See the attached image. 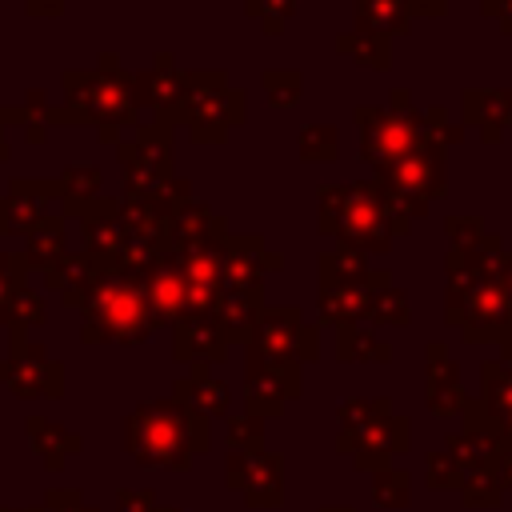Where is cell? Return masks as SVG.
Instances as JSON below:
<instances>
[{
  "instance_id": "cell-1",
  "label": "cell",
  "mask_w": 512,
  "mask_h": 512,
  "mask_svg": "<svg viewBox=\"0 0 512 512\" xmlns=\"http://www.w3.org/2000/svg\"><path fill=\"white\" fill-rule=\"evenodd\" d=\"M120 444L140 468L184 472L192 456H204L212 448V428L204 412L180 404L176 396H164V400H144L124 416Z\"/></svg>"
},
{
  "instance_id": "cell-2",
  "label": "cell",
  "mask_w": 512,
  "mask_h": 512,
  "mask_svg": "<svg viewBox=\"0 0 512 512\" xmlns=\"http://www.w3.org/2000/svg\"><path fill=\"white\" fill-rule=\"evenodd\" d=\"M64 108L68 120L96 124L104 144H120V132L140 124L136 72L120 68L116 52H104L96 68L64 72Z\"/></svg>"
},
{
  "instance_id": "cell-3",
  "label": "cell",
  "mask_w": 512,
  "mask_h": 512,
  "mask_svg": "<svg viewBox=\"0 0 512 512\" xmlns=\"http://www.w3.org/2000/svg\"><path fill=\"white\" fill-rule=\"evenodd\" d=\"M316 228L324 236H336L340 248H352L360 256L388 252L396 240L392 212L384 204V192L376 180H352V184H328L316 196Z\"/></svg>"
},
{
  "instance_id": "cell-4",
  "label": "cell",
  "mask_w": 512,
  "mask_h": 512,
  "mask_svg": "<svg viewBox=\"0 0 512 512\" xmlns=\"http://www.w3.org/2000/svg\"><path fill=\"white\" fill-rule=\"evenodd\" d=\"M144 272L100 268L96 284L80 300V340L84 344H144L152 336V316L144 300Z\"/></svg>"
},
{
  "instance_id": "cell-5",
  "label": "cell",
  "mask_w": 512,
  "mask_h": 512,
  "mask_svg": "<svg viewBox=\"0 0 512 512\" xmlns=\"http://www.w3.org/2000/svg\"><path fill=\"white\" fill-rule=\"evenodd\" d=\"M320 288H316V312L324 324H364L368 304L376 296V288L392 284V272L384 268H368V256L352 252V248H336L324 252L320 264Z\"/></svg>"
},
{
  "instance_id": "cell-6",
  "label": "cell",
  "mask_w": 512,
  "mask_h": 512,
  "mask_svg": "<svg viewBox=\"0 0 512 512\" xmlns=\"http://www.w3.org/2000/svg\"><path fill=\"white\" fill-rule=\"evenodd\" d=\"M372 180L384 192V204L392 212V228L396 236H404L444 192H448V176H444V152L432 144H420L416 152H408L404 160L372 172Z\"/></svg>"
},
{
  "instance_id": "cell-7",
  "label": "cell",
  "mask_w": 512,
  "mask_h": 512,
  "mask_svg": "<svg viewBox=\"0 0 512 512\" xmlns=\"http://www.w3.org/2000/svg\"><path fill=\"white\" fill-rule=\"evenodd\" d=\"M444 320L460 328L468 344H500L512 320V252H504L456 304H444Z\"/></svg>"
},
{
  "instance_id": "cell-8",
  "label": "cell",
  "mask_w": 512,
  "mask_h": 512,
  "mask_svg": "<svg viewBox=\"0 0 512 512\" xmlns=\"http://www.w3.org/2000/svg\"><path fill=\"white\" fill-rule=\"evenodd\" d=\"M240 120H244V92L232 88L220 68L188 72V96H184L180 124L192 132L196 144H220L228 128H236Z\"/></svg>"
},
{
  "instance_id": "cell-9",
  "label": "cell",
  "mask_w": 512,
  "mask_h": 512,
  "mask_svg": "<svg viewBox=\"0 0 512 512\" xmlns=\"http://www.w3.org/2000/svg\"><path fill=\"white\" fill-rule=\"evenodd\" d=\"M360 124V156L372 164V172L404 160L408 152H416L420 144H428L424 136V112L408 108H388V104H360L356 112Z\"/></svg>"
},
{
  "instance_id": "cell-10",
  "label": "cell",
  "mask_w": 512,
  "mask_h": 512,
  "mask_svg": "<svg viewBox=\"0 0 512 512\" xmlns=\"http://www.w3.org/2000/svg\"><path fill=\"white\" fill-rule=\"evenodd\" d=\"M120 172H124V196H164L172 184V128L168 124H136L128 140L116 144Z\"/></svg>"
},
{
  "instance_id": "cell-11",
  "label": "cell",
  "mask_w": 512,
  "mask_h": 512,
  "mask_svg": "<svg viewBox=\"0 0 512 512\" xmlns=\"http://www.w3.org/2000/svg\"><path fill=\"white\" fill-rule=\"evenodd\" d=\"M244 348L264 360H292L304 368L320 356V336L300 308H264Z\"/></svg>"
},
{
  "instance_id": "cell-12",
  "label": "cell",
  "mask_w": 512,
  "mask_h": 512,
  "mask_svg": "<svg viewBox=\"0 0 512 512\" xmlns=\"http://www.w3.org/2000/svg\"><path fill=\"white\" fill-rule=\"evenodd\" d=\"M0 384H8L16 396L56 400L64 392V368L48 356L44 344L28 340V332H8V356L0 360Z\"/></svg>"
},
{
  "instance_id": "cell-13",
  "label": "cell",
  "mask_w": 512,
  "mask_h": 512,
  "mask_svg": "<svg viewBox=\"0 0 512 512\" xmlns=\"http://www.w3.org/2000/svg\"><path fill=\"white\" fill-rule=\"evenodd\" d=\"M464 424L492 436L500 448H512V364L484 360L480 364V396L464 404Z\"/></svg>"
},
{
  "instance_id": "cell-14",
  "label": "cell",
  "mask_w": 512,
  "mask_h": 512,
  "mask_svg": "<svg viewBox=\"0 0 512 512\" xmlns=\"http://www.w3.org/2000/svg\"><path fill=\"white\" fill-rule=\"evenodd\" d=\"M304 388V368L292 360H264V356H244V412L272 420L284 412L288 400H296Z\"/></svg>"
},
{
  "instance_id": "cell-15",
  "label": "cell",
  "mask_w": 512,
  "mask_h": 512,
  "mask_svg": "<svg viewBox=\"0 0 512 512\" xmlns=\"http://www.w3.org/2000/svg\"><path fill=\"white\" fill-rule=\"evenodd\" d=\"M408 428H412L408 416H396V412L388 408V412L372 416V420L360 424V428H344V432L336 436V448H340L344 456H352L356 468L380 472V468L392 464V456L408 452V444H412Z\"/></svg>"
},
{
  "instance_id": "cell-16",
  "label": "cell",
  "mask_w": 512,
  "mask_h": 512,
  "mask_svg": "<svg viewBox=\"0 0 512 512\" xmlns=\"http://www.w3.org/2000/svg\"><path fill=\"white\" fill-rule=\"evenodd\" d=\"M60 216V180L56 176H12L8 192L0 196V236L32 232L36 224Z\"/></svg>"
},
{
  "instance_id": "cell-17",
  "label": "cell",
  "mask_w": 512,
  "mask_h": 512,
  "mask_svg": "<svg viewBox=\"0 0 512 512\" xmlns=\"http://www.w3.org/2000/svg\"><path fill=\"white\" fill-rule=\"evenodd\" d=\"M224 484L244 496L248 508H276L284 500V460L276 452H228Z\"/></svg>"
},
{
  "instance_id": "cell-18",
  "label": "cell",
  "mask_w": 512,
  "mask_h": 512,
  "mask_svg": "<svg viewBox=\"0 0 512 512\" xmlns=\"http://www.w3.org/2000/svg\"><path fill=\"white\" fill-rule=\"evenodd\" d=\"M184 96H188V72L176 68V60L168 52L156 56L148 72H136V104L148 108L156 116V124L176 128L180 112H184Z\"/></svg>"
},
{
  "instance_id": "cell-19",
  "label": "cell",
  "mask_w": 512,
  "mask_h": 512,
  "mask_svg": "<svg viewBox=\"0 0 512 512\" xmlns=\"http://www.w3.org/2000/svg\"><path fill=\"white\" fill-rule=\"evenodd\" d=\"M144 300H148V316H152V328L160 324H176V316L184 312V272H180V260H176V248L160 252L148 268H144Z\"/></svg>"
},
{
  "instance_id": "cell-20",
  "label": "cell",
  "mask_w": 512,
  "mask_h": 512,
  "mask_svg": "<svg viewBox=\"0 0 512 512\" xmlns=\"http://www.w3.org/2000/svg\"><path fill=\"white\" fill-rule=\"evenodd\" d=\"M280 268V252H268L260 236H228L224 292H264V272Z\"/></svg>"
},
{
  "instance_id": "cell-21",
  "label": "cell",
  "mask_w": 512,
  "mask_h": 512,
  "mask_svg": "<svg viewBox=\"0 0 512 512\" xmlns=\"http://www.w3.org/2000/svg\"><path fill=\"white\" fill-rule=\"evenodd\" d=\"M228 340L212 316H180L172 324V356L180 364H224L228 360Z\"/></svg>"
},
{
  "instance_id": "cell-22",
  "label": "cell",
  "mask_w": 512,
  "mask_h": 512,
  "mask_svg": "<svg viewBox=\"0 0 512 512\" xmlns=\"http://www.w3.org/2000/svg\"><path fill=\"white\" fill-rule=\"evenodd\" d=\"M424 364H428V376H424V400L432 408V416H460L468 396H464V384H460V368L456 360L448 356V348L440 340H432L424 348Z\"/></svg>"
},
{
  "instance_id": "cell-23",
  "label": "cell",
  "mask_w": 512,
  "mask_h": 512,
  "mask_svg": "<svg viewBox=\"0 0 512 512\" xmlns=\"http://www.w3.org/2000/svg\"><path fill=\"white\" fill-rule=\"evenodd\" d=\"M80 240H84V252L108 268L116 260V252L124 248V228H120V200L116 196H100L92 208H84L80 216Z\"/></svg>"
},
{
  "instance_id": "cell-24",
  "label": "cell",
  "mask_w": 512,
  "mask_h": 512,
  "mask_svg": "<svg viewBox=\"0 0 512 512\" xmlns=\"http://www.w3.org/2000/svg\"><path fill=\"white\" fill-rule=\"evenodd\" d=\"M460 108H464V124L480 128L484 144H496L512 124V88H464Z\"/></svg>"
},
{
  "instance_id": "cell-25",
  "label": "cell",
  "mask_w": 512,
  "mask_h": 512,
  "mask_svg": "<svg viewBox=\"0 0 512 512\" xmlns=\"http://www.w3.org/2000/svg\"><path fill=\"white\" fill-rule=\"evenodd\" d=\"M172 396L196 412H204L208 420L212 416H228L232 408V388L208 368V364H192V372H184L176 384H172Z\"/></svg>"
},
{
  "instance_id": "cell-26",
  "label": "cell",
  "mask_w": 512,
  "mask_h": 512,
  "mask_svg": "<svg viewBox=\"0 0 512 512\" xmlns=\"http://www.w3.org/2000/svg\"><path fill=\"white\" fill-rule=\"evenodd\" d=\"M212 236H228V220L216 216L204 200H180V204H168V244L172 248H184V244H196V240H212Z\"/></svg>"
},
{
  "instance_id": "cell-27",
  "label": "cell",
  "mask_w": 512,
  "mask_h": 512,
  "mask_svg": "<svg viewBox=\"0 0 512 512\" xmlns=\"http://www.w3.org/2000/svg\"><path fill=\"white\" fill-rule=\"evenodd\" d=\"M100 276V264L88 256V252H64L48 272H44V284L52 292H60V300L68 308H80V300L88 296V288L96 284Z\"/></svg>"
},
{
  "instance_id": "cell-28",
  "label": "cell",
  "mask_w": 512,
  "mask_h": 512,
  "mask_svg": "<svg viewBox=\"0 0 512 512\" xmlns=\"http://www.w3.org/2000/svg\"><path fill=\"white\" fill-rule=\"evenodd\" d=\"M24 432H28V444H32V452L44 460L48 472L64 468V460L84 448V440H80L76 432H68L64 424H56V420H48V416H28V420H24Z\"/></svg>"
},
{
  "instance_id": "cell-29",
  "label": "cell",
  "mask_w": 512,
  "mask_h": 512,
  "mask_svg": "<svg viewBox=\"0 0 512 512\" xmlns=\"http://www.w3.org/2000/svg\"><path fill=\"white\" fill-rule=\"evenodd\" d=\"M260 312H264V292H220L216 324L228 344H248Z\"/></svg>"
},
{
  "instance_id": "cell-30",
  "label": "cell",
  "mask_w": 512,
  "mask_h": 512,
  "mask_svg": "<svg viewBox=\"0 0 512 512\" xmlns=\"http://www.w3.org/2000/svg\"><path fill=\"white\" fill-rule=\"evenodd\" d=\"M412 8L408 0H356V28L364 32H376L384 40L392 36H404L412 28Z\"/></svg>"
},
{
  "instance_id": "cell-31",
  "label": "cell",
  "mask_w": 512,
  "mask_h": 512,
  "mask_svg": "<svg viewBox=\"0 0 512 512\" xmlns=\"http://www.w3.org/2000/svg\"><path fill=\"white\" fill-rule=\"evenodd\" d=\"M336 356L344 364H388L392 344L380 340L368 324H344V328H336Z\"/></svg>"
},
{
  "instance_id": "cell-32",
  "label": "cell",
  "mask_w": 512,
  "mask_h": 512,
  "mask_svg": "<svg viewBox=\"0 0 512 512\" xmlns=\"http://www.w3.org/2000/svg\"><path fill=\"white\" fill-rule=\"evenodd\" d=\"M60 180V216H80L100 200V168L96 164H72Z\"/></svg>"
},
{
  "instance_id": "cell-33",
  "label": "cell",
  "mask_w": 512,
  "mask_h": 512,
  "mask_svg": "<svg viewBox=\"0 0 512 512\" xmlns=\"http://www.w3.org/2000/svg\"><path fill=\"white\" fill-rule=\"evenodd\" d=\"M64 252H68V248H64V216H52V220H44V224H36V228L28 232V244H24L20 260H24V268L48 272Z\"/></svg>"
},
{
  "instance_id": "cell-34",
  "label": "cell",
  "mask_w": 512,
  "mask_h": 512,
  "mask_svg": "<svg viewBox=\"0 0 512 512\" xmlns=\"http://www.w3.org/2000/svg\"><path fill=\"white\" fill-rule=\"evenodd\" d=\"M336 52H344V56H352L356 64L376 68V72H388V68H392V48H388V40L376 36V32H364V28L344 32V36L336 40Z\"/></svg>"
},
{
  "instance_id": "cell-35",
  "label": "cell",
  "mask_w": 512,
  "mask_h": 512,
  "mask_svg": "<svg viewBox=\"0 0 512 512\" xmlns=\"http://www.w3.org/2000/svg\"><path fill=\"white\" fill-rule=\"evenodd\" d=\"M412 320V308H408V296L396 288V284H384L376 288L372 304H368V316L364 324H388V328H404Z\"/></svg>"
},
{
  "instance_id": "cell-36",
  "label": "cell",
  "mask_w": 512,
  "mask_h": 512,
  "mask_svg": "<svg viewBox=\"0 0 512 512\" xmlns=\"http://www.w3.org/2000/svg\"><path fill=\"white\" fill-rule=\"evenodd\" d=\"M296 152H300V160H308V164H328V160H336V152H340V136H336L332 124H308V128H300V136H296Z\"/></svg>"
},
{
  "instance_id": "cell-37",
  "label": "cell",
  "mask_w": 512,
  "mask_h": 512,
  "mask_svg": "<svg viewBox=\"0 0 512 512\" xmlns=\"http://www.w3.org/2000/svg\"><path fill=\"white\" fill-rule=\"evenodd\" d=\"M408 496H412V476H408L404 468L388 464V468L372 472V500H376L380 508H404Z\"/></svg>"
},
{
  "instance_id": "cell-38",
  "label": "cell",
  "mask_w": 512,
  "mask_h": 512,
  "mask_svg": "<svg viewBox=\"0 0 512 512\" xmlns=\"http://www.w3.org/2000/svg\"><path fill=\"white\" fill-rule=\"evenodd\" d=\"M44 316H48L44 296L32 292V288H20V292L12 296V304L4 308V328H8V332H28V328L44 324Z\"/></svg>"
},
{
  "instance_id": "cell-39",
  "label": "cell",
  "mask_w": 512,
  "mask_h": 512,
  "mask_svg": "<svg viewBox=\"0 0 512 512\" xmlns=\"http://www.w3.org/2000/svg\"><path fill=\"white\" fill-rule=\"evenodd\" d=\"M224 436H228V452H264V420L252 412L228 416Z\"/></svg>"
},
{
  "instance_id": "cell-40",
  "label": "cell",
  "mask_w": 512,
  "mask_h": 512,
  "mask_svg": "<svg viewBox=\"0 0 512 512\" xmlns=\"http://www.w3.org/2000/svg\"><path fill=\"white\" fill-rule=\"evenodd\" d=\"M264 96H268V104L272 108H292L296 100H300V88H304V76L292 68H272V72H264Z\"/></svg>"
},
{
  "instance_id": "cell-41",
  "label": "cell",
  "mask_w": 512,
  "mask_h": 512,
  "mask_svg": "<svg viewBox=\"0 0 512 512\" xmlns=\"http://www.w3.org/2000/svg\"><path fill=\"white\" fill-rule=\"evenodd\" d=\"M424 136H428V144L432 148H456L460 140H464V124H452L448 120V108L444 104H432L428 112H424Z\"/></svg>"
},
{
  "instance_id": "cell-42",
  "label": "cell",
  "mask_w": 512,
  "mask_h": 512,
  "mask_svg": "<svg viewBox=\"0 0 512 512\" xmlns=\"http://www.w3.org/2000/svg\"><path fill=\"white\" fill-rule=\"evenodd\" d=\"M444 232H448V244L460 248V252H472L488 240V228L480 216H448L444 220Z\"/></svg>"
},
{
  "instance_id": "cell-43",
  "label": "cell",
  "mask_w": 512,
  "mask_h": 512,
  "mask_svg": "<svg viewBox=\"0 0 512 512\" xmlns=\"http://www.w3.org/2000/svg\"><path fill=\"white\" fill-rule=\"evenodd\" d=\"M244 8H248V16H256L260 24H264V32H280L288 20H292V12H296V0H244Z\"/></svg>"
},
{
  "instance_id": "cell-44",
  "label": "cell",
  "mask_w": 512,
  "mask_h": 512,
  "mask_svg": "<svg viewBox=\"0 0 512 512\" xmlns=\"http://www.w3.org/2000/svg\"><path fill=\"white\" fill-rule=\"evenodd\" d=\"M424 480H428V488H436V492H444V488H460V472H456V464H452V456L444 452V448H436V452H428L424 456Z\"/></svg>"
},
{
  "instance_id": "cell-45",
  "label": "cell",
  "mask_w": 512,
  "mask_h": 512,
  "mask_svg": "<svg viewBox=\"0 0 512 512\" xmlns=\"http://www.w3.org/2000/svg\"><path fill=\"white\" fill-rule=\"evenodd\" d=\"M24 260L20 256H8V252H0V324H4V308L12 304V296L24 288Z\"/></svg>"
},
{
  "instance_id": "cell-46",
  "label": "cell",
  "mask_w": 512,
  "mask_h": 512,
  "mask_svg": "<svg viewBox=\"0 0 512 512\" xmlns=\"http://www.w3.org/2000/svg\"><path fill=\"white\" fill-rule=\"evenodd\" d=\"M40 508H44V512H96V508L84 500L80 488H48Z\"/></svg>"
},
{
  "instance_id": "cell-47",
  "label": "cell",
  "mask_w": 512,
  "mask_h": 512,
  "mask_svg": "<svg viewBox=\"0 0 512 512\" xmlns=\"http://www.w3.org/2000/svg\"><path fill=\"white\" fill-rule=\"evenodd\" d=\"M156 492L152 488H120L116 492V512H156Z\"/></svg>"
},
{
  "instance_id": "cell-48",
  "label": "cell",
  "mask_w": 512,
  "mask_h": 512,
  "mask_svg": "<svg viewBox=\"0 0 512 512\" xmlns=\"http://www.w3.org/2000/svg\"><path fill=\"white\" fill-rule=\"evenodd\" d=\"M480 12H484L488 20H496V24L512 36V0H484V4H480Z\"/></svg>"
},
{
  "instance_id": "cell-49",
  "label": "cell",
  "mask_w": 512,
  "mask_h": 512,
  "mask_svg": "<svg viewBox=\"0 0 512 512\" xmlns=\"http://www.w3.org/2000/svg\"><path fill=\"white\" fill-rule=\"evenodd\" d=\"M4 124H28L24 108H0V160H8V140H4Z\"/></svg>"
},
{
  "instance_id": "cell-50",
  "label": "cell",
  "mask_w": 512,
  "mask_h": 512,
  "mask_svg": "<svg viewBox=\"0 0 512 512\" xmlns=\"http://www.w3.org/2000/svg\"><path fill=\"white\" fill-rule=\"evenodd\" d=\"M492 468H496V480H500V484H504V492H508V488H512V448H500Z\"/></svg>"
},
{
  "instance_id": "cell-51",
  "label": "cell",
  "mask_w": 512,
  "mask_h": 512,
  "mask_svg": "<svg viewBox=\"0 0 512 512\" xmlns=\"http://www.w3.org/2000/svg\"><path fill=\"white\" fill-rule=\"evenodd\" d=\"M412 16H444L448 12V0H408Z\"/></svg>"
},
{
  "instance_id": "cell-52",
  "label": "cell",
  "mask_w": 512,
  "mask_h": 512,
  "mask_svg": "<svg viewBox=\"0 0 512 512\" xmlns=\"http://www.w3.org/2000/svg\"><path fill=\"white\" fill-rule=\"evenodd\" d=\"M24 4H28L32 16H60L68 0H24Z\"/></svg>"
},
{
  "instance_id": "cell-53",
  "label": "cell",
  "mask_w": 512,
  "mask_h": 512,
  "mask_svg": "<svg viewBox=\"0 0 512 512\" xmlns=\"http://www.w3.org/2000/svg\"><path fill=\"white\" fill-rule=\"evenodd\" d=\"M500 360L512 364V320H508V332H504V340H500Z\"/></svg>"
},
{
  "instance_id": "cell-54",
  "label": "cell",
  "mask_w": 512,
  "mask_h": 512,
  "mask_svg": "<svg viewBox=\"0 0 512 512\" xmlns=\"http://www.w3.org/2000/svg\"><path fill=\"white\" fill-rule=\"evenodd\" d=\"M0 512H44V508H40V504H36V508H12V504H0Z\"/></svg>"
},
{
  "instance_id": "cell-55",
  "label": "cell",
  "mask_w": 512,
  "mask_h": 512,
  "mask_svg": "<svg viewBox=\"0 0 512 512\" xmlns=\"http://www.w3.org/2000/svg\"><path fill=\"white\" fill-rule=\"evenodd\" d=\"M156 512H184V508H176V504H156Z\"/></svg>"
},
{
  "instance_id": "cell-56",
  "label": "cell",
  "mask_w": 512,
  "mask_h": 512,
  "mask_svg": "<svg viewBox=\"0 0 512 512\" xmlns=\"http://www.w3.org/2000/svg\"><path fill=\"white\" fill-rule=\"evenodd\" d=\"M320 512H352V508H344V504H328V508H320Z\"/></svg>"
}]
</instances>
